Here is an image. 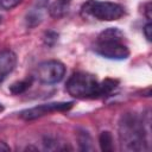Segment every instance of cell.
Listing matches in <instances>:
<instances>
[{
	"label": "cell",
	"instance_id": "5b68a950",
	"mask_svg": "<svg viewBox=\"0 0 152 152\" xmlns=\"http://www.w3.org/2000/svg\"><path fill=\"white\" fill-rule=\"evenodd\" d=\"M96 53L106 57L108 59H126L129 56L128 48L122 43V40H103L96 42L95 46Z\"/></svg>",
	"mask_w": 152,
	"mask_h": 152
},
{
	"label": "cell",
	"instance_id": "ac0fdd59",
	"mask_svg": "<svg viewBox=\"0 0 152 152\" xmlns=\"http://www.w3.org/2000/svg\"><path fill=\"white\" fill-rule=\"evenodd\" d=\"M145 13H146V18L150 20L151 19V2H147L145 5Z\"/></svg>",
	"mask_w": 152,
	"mask_h": 152
},
{
	"label": "cell",
	"instance_id": "6da1fadb",
	"mask_svg": "<svg viewBox=\"0 0 152 152\" xmlns=\"http://www.w3.org/2000/svg\"><path fill=\"white\" fill-rule=\"evenodd\" d=\"M147 132L145 131V121L134 113H126L119 121V140L124 151H144L146 145Z\"/></svg>",
	"mask_w": 152,
	"mask_h": 152
},
{
	"label": "cell",
	"instance_id": "d6986e66",
	"mask_svg": "<svg viewBox=\"0 0 152 152\" xmlns=\"http://www.w3.org/2000/svg\"><path fill=\"white\" fill-rule=\"evenodd\" d=\"M1 151H11V147L5 141H0V152Z\"/></svg>",
	"mask_w": 152,
	"mask_h": 152
},
{
	"label": "cell",
	"instance_id": "7a4b0ae2",
	"mask_svg": "<svg viewBox=\"0 0 152 152\" xmlns=\"http://www.w3.org/2000/svg\"><path fill=\"white\" fill-rule=\"evenodd\" d=\"M65 89L69 95L76 99L100 97V83L94 75L88 72H75L66 82Z\"/></svg>",
	"mask_w": 152,
	"mask_h": 152
},
{
	"label": "cell",
	"instance_id": "2e32d148",
	"mask_svg": "<svg viewBox=\"0 0 152 152\" xmlns=\"http://www.w3.org/2000/svg\"><path fill=\"white\" fill-rule=\"evenodd\" d=\"M57 39H58V36L55 33V32H48L46 34H45V38H44V40H45V43L48 44V45H50V46H52L56 42H57Z\"/></svg>",
	"mask_w": 152,
	"mask_h": 152
},
{
	"label": "cell",
	"instance_id": "52a82bcc",
	"mask_svg": "<svg viewBox=\"0 0 152 152\" xmlns=\"http://www.w3.org/2000/svg\"><path fill=\"white\" fill-rule=\"evenodd\" d=\"M48 10V1L46 0H37L32 8L26 13V25L30 27H34L39 25L44 18V12Z\"/></svg>",
	"mask_w": 152,
	"mask_h": 152
},
{
	"label": "cell",
	"instance_id": "ffe728a7",
	"mask_svg": "<svg viewBox=\"0 0 152 152\" xmlns=\"http://www.w3.org/2000/svg\"><path fill=\"white\" fill-rule=\"evenodd\" d=\"M2 110H4V106H2V104H1V103H0V113H1V112H2Z\"/></svg>",
	"mask_w": 152,
	"mask_h": 152
},
{
	"label": "cell",
	"instance_id": "8992f818",
	"mask_svg": "<svg viewBox=\"0 0 152 152\" xmlns=\"http://www.w3.org/2000/svg\"><path fill=\"white\" fill-rule=\"evenodd\" d=\"M72 107V102H52V103H43L28 109H25L20 112L19 116L24 120H34L38 118H42L46 114L53 113V112H64Z\"/></svg>",
	"mask_w": 152,
	"mask_h": 152
},
{
	"label": "cell",
	"instance_id": "7402d4cb",
	"mask_svg": "<svg viewBox=\"0 0 152 152\" xmlns=\"http://www.w3.org/2000/svg\"><path fill=\"white\" fill-rule=\"evenodd\" d=\"M0 23H1V17H0Z\"/></svg>",
	"mask_w": 152,
	"mask_h": 152
},
{
	"label": "cell",
	"instance_id": "277c9868",
	"mask_svg": "<svg viewBox=\"0 0 152 152\" xmlns=\"http://www.w3.org/2000/svg\"><path fill=\"white\" fill-rule=\"evenodd\" d=\"M65 75V66L59 61L42 62L36 69V77L44 84H55L63 80Z\"/></svg>",
	"mask_w": 152,
	"mask_h": 152
},
{
	"label": "cell",
	"instance_id": "44dd1931",
	"mask_svg": "<svg viewBox=\"0 0 152 152\" xmlns=\"http://www.w3.org/2000/svg\"><path fill=\"white\" fill-rule=\"evenodd\" d=\"M4 78H5V77H4V76H2V75H0V83H1V82H2V80H4Z\"/></svg>",
	"mask_w": 152,
	"mask_h": 152
},
{
	"label": "cell",
	"instance_id": "5bb4252c",
	"mask_svg": "<svg viewBox=\"0 0 152 152\" xmlns=\"http://www.w3.org/2000/svg\"><path fill=\"white\" fill-rule=\"evenodd\" d=\"M116 86H118V81H115V80L107 78V80L102 81L100 83V97L110 94L116 88Z\"/></svg>",
	"mask_w": 152,
	"mask_h": 152
},
{
	"label": "cell",
	"instance_id": "8fae6325",
	"mask_svg": "<svg viewBox=\"0 0 152 152\" xmlns=\"http://www.w3.org/2000/svg\"><path fill=\"white\" fill-rule=\"evenodd\" d=\"M99 144L102 151L104 152H110L113 151V137L110 134V132L108 131H103L100 137H99Z\"/></svg>",
	"mask_w": 152,
	"mask_h": 152
},
{
	"label": "cell",
	"instance_id": "ba28073f",
	"mask_svg": "<svg viewBox=\"0 0 152 152\" xmlns=\"http://www.w3.org/2000/svg\"><path fill=\"white\" fill-rule=\"evenodd\" d=\"M15 65H17V55L8 49L1 50L0 51V75L5 77L6 75H8L14 70Z\"/></svg>",
	"mask_w": 152,
	"mask_h": 152
},
{
	"label": "cell",
	"instance_id": "30bf717a",
	"mask_svg": "<svg viewBox=\"0 0 152 152\" xmlns=\"http://www.w3.org/2000/svg\"><path fill=\"white\" fill-rule=\"evenodd\" d=\"M103 40H124V33L118 27H108L99 34L96 42Z\"/></svg>",
	"mask_w": 152,
	"mask_h": 152
},
{
	"label": "cell",
	"instance_id": "4fadbf2b",
	"mask_svg": "<svg viewBox=\"0 0 152 152\" xmlns=\"http://www.w3.org/2000/svg\"><path fill=\"white\" fill-rule=\"evenodd\" d=\"M77 140H78L80 148H81L82 151H90V150H93L91 138H90V135L88 134V132H86V131L78 132Z\"/></svg>",
	"mask_w": 152,
	"mask_h": 152
},
{
	"label": "cell",
	"instance_id": "9a60e30c",
	"mask_svg": "<svg viewBox=\"0 0 152 152\" xmlns=\"http://www.w3.org/2000/svg\"><path fill=\"white\" fill-rule=\"evenodd\" d=\"M23 0H0V8L2 10H12L18 6Z\"/></svg>",
	"mask_w": 152,
	"mask_h": 152
},
{
	"label": "cell",
	"instance_id": "9c48e42d",
	"mask_svg": "<svg viewBox=\"0 0 152 152\" xmlns=\"http://www.w3.org/2000/svg\"><path fill=\"white\" fill-rule=\"evenodd\" d=\"M70 5H71V0H55L48 8L50 17L55 19L63 18L69 12Z\"/></svg>",
	"mask_w": 152,
	"mask_h": 152
},
{
	"label": "cell",
	"instance_id": "7c38bea8",
	"mask_svg": "<svg viewBox=\"0 0 152 152\" xmlns=\"http://www.w3.org/2000/svg\"><path fill=\"white\" fill-rule=\"evenodd\" d=\"M32 84V77H27L23 81H18L15 83H13L11 87H10V91L14 95H18V94H21L24 91H26Z\"/></svg>",
	"mask_w": 152,
	"mask_h": 152
},
{
	"label": "cell",
	"instance_id": "3957f363",
	"mask_svg": "<svg viewBox=\"0 0 152 152\" xmlns=\"http://www.w3.org/2000/svg\"><path fill=\"white\" fill-rule=\"evenodd\" d=\"M82 15L93 17L102 21H113L120 19L124 14V7L119 4L110 1H99V0H88L82 5L81 8Z\"/></svg>",
	"mask_w": 152,
	"mask_h": 152
},
{
	"label": "cell",
	"instance_id": "e0dca14e",
	"mask_svg": "<svg viewBox=\"0 0 152 152\" xmlns=\"http://www.w3.org/2000/svg\"><path fill=\"white\" fill-rule=\"evenodd\" d=\"M142 31H144V36H145V38L148 40V42H151V31H152V25H151V23L148 21L145 26H144V28H142Z\"/></svg>",
	"mask_w": 152,
	"mask_h": 152
}]
</instances>
